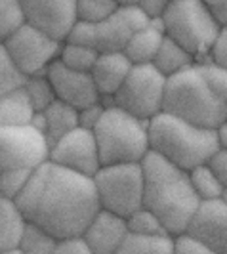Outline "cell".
<instances>
[{
    "label": "cell",
    "mask_w": 227,
    "mask_h": 254,
    "mask_svg": "<svg viewBox=\"0 0 227 254\" xmlns=\"http://www.w3.org/2000/svg\"><path fill=\"white\" fill-rule=\"evenodd\" d=\"M15 204L27 224L48 231L57 241L80 237L100 210L94 180L52 161L33 170Z\"/></svg>",
    "instance_id": "cell-1"
},
{
    "label": "cell",
    "mask_w": 227,
    "mask_h": 254,
    "mask_svg": "<svg viewBox=\"0 0 227 254\" xmlns=\"http://www.w3.org/2000/svg\"><path fill=\"white\" fill-rule=\"evenodd\" d=\"M141 168L143 208L151 210L163 222L170 237L185 233L191 218L201 204L191 186L189 172L151 151L141 161Z\"/></svg>",
    "instance_id": "cell-2"
},
{
    "label": "cell",
    "mask_w": 227,
    "mask_h": 254,
    "mask_svg": "<svg viewBox=\"0 0 227 254\" xmlns=\"http://www.w3.org/2000/svg\"><path fill=\"white\" fill-rule=\"evenodd\" d=\"M149 149L189 172L208 163L218 151V143L214 130L195 127L161 111L149 121Z\"/></svg>",
    "instance_id": "cell-3"
},
{
    "label": "cell",
    "mask_w": 227,
    "mask_h": 254,
    "mask_svg": "<svg viewBox=\"0 0 227 254\" xmlns=\"http://www.w3.org/2000/svg\"><path fill=\"white\" fill-rule=\"evenodd\" d=\"M163 113L214 130L227 119V105L210 90L199 67L193 64L166 78Z\"/></svg>",
    "instance_id": "cell-4"
},
{
    "label": "cell",
    "mask_w": 227,
    "mask_h": 254,
    "mask_svg": "<svg viewBox=\"0 0 227 254\" xmlns=\"http://www.w3.org/2000/svg\"><path fill=\"white\" fill-rule=\"evenodd\" d=\"M98 143L101 166L141 163L149 149V121L136 119L111 105L92 130Z\"/></svg>",
    "instance_id": "cell-5"
},
{
    "label": "cell",
    "mask_w": 227,
    "mask_h": 254,
    "mask_svg": "<svg viewBox=\"0 0 227 254\" xmlns=\"http://www.w3.org/2000/svg\"><path fill=\"white\" fill-rule=\"evenodd\" d=\"M164 35L189 52L195 64L210 60V52L220 37V27L201 0H168L163 15Z\"/></svg>",
    "instance_id": "cell-6"
},
{
    "label": "cell",
    "mask_w": 227,
    "mask_h": 254,
    "mask_svg": "<svg viewBox=\"0 0 227 254\" xmlns=\"http://www.w3.org/2000/svg\"><path fill=\"white\" fill-rule=\"evenodd\" d=\"M92 180L101 210L113 212L126 220L143 206L141 163L101 166Z\"/></svg>",
    "instance_id": "cell-7"
},
{
    "label": "cell",
    "mask_w": 227,
    "mask_h": 254,
    "mask_svg": "<svg viewBox=\"0 0 227 254\" xmlns=\"http://www.w3.org/2000/svg\"><path fill=\"white\" fill-rule=\"evenodd\" d=\"M166 76L153 64L132 65L126 80L113 96V105L141 121H151L163 111Z\"/></svg>",
    "instance_id": "cell-8"
},
{
    "label": "cell",
    "mask_w": 227,
    "mask_h": 254,
    "mask_svg": "<svg viewBox=\"0 0 227 254\" xmlns=\"http://www.w3.org/2000/svg\"><path fill=\"white\" fill-rule=\"evenodd\" d=\"M50 161L44 134L31 125L0 128V170H37Z\"/></svg>",
    "instance_id": "cell-9"
},
{
    "label": "cell",
    "mask_w": 227,
    "mask_h": 254,
    "mask_svg": "<svg viewBox=\"0 0 227 254\" xmlns=\"http://www.w3.org/2000/svg\"><path fill=\"white\" fill-rule=\"evenodd\" d=\"M4 46L23 76L46 73V69L59 58L61 52V42L52 40L27 23L19 27L4 42Z\"/></svg>",
    "instance_id": "cell-10"
},
{
    "label": "cell",
    "mask_w": 227,
    "mask_h": 254,
    "mask_svg": "<svg viewBox=\"0 0 227 254\" xmlns=\"http://www.w3.org/2000/svg\"><path fill=\"white\" fill-rule=\"evenodd\" d=\"M21 10L27 25L61 44L76 23L75 0H23Z\"/></svg>",
    "instance_id": "cell-11"
},
{
    "label": "cell",
    "mask_w": 227,
    "mask_h": 254,
    "mask_svg": "<svg viewBox=\"0 0 227 254\" xmlns=\"http://www.w3.org/2000/svg\"><path fill=\"white\" fill-rule=\"evenodd\" d=\"M50 161L56 165L63 166L67 170H73L76 174L94 178L96 172L101 168L98 143L92 130L75 128L63 136L50 149Z\"/></svg>",
    "instance_id": "cell-12"
},
{
    "label": "cell",
    "mask_w": 227,
    "mask_h": 254,
    "mask_svg": "<svg viewBox=\"0 0 227 254\" xmlns=\"http://www.w3.org/2000/svg\"><path fill=\"white\" fill-rule=\"evenodd\" d=\"M46 76L54 88L56 100L75 107L76 111L100 102V92L96 88L90 73L69 69L59 60H56L46 69Z\"/></svg>",
    "instance_id": "cell-13"
},
{
    "label": "cell",
    "mask_w": 227,
    "mask_h": 254,
    "mask_svg": "<svg viewBox=\"0 0 227 254\" xmlns=\"http://www.w3.org/2000/svg\"><path fill=\"white\" fill-rule=\"evenodd\" d=\"M185 233L222 254L227 247V206L220 199L201 201Z\"/></svg>",
    "instance_id": "cell-14"
},
{
    "label": "cell",
    "mask_w": 227,
    "mask_h": 254,
    "mask_svg": "<svg viewBox=\"0 0 227 254\" xmlns=\"http://www.w3.org/2000/svg\"><path fill=\"white\" fill-rule=\"evenodd\" d=\"M130 235L126 220L107 210H98L80 235L92 254H116Z\"/></svg>",
    "instance_id": "cell-15"
},
{
    "label": "cell",
    "mask_w": 227,
    "mask_h": 254,
    "mask_svg": "<svg viewBox=\"0 0 227 254\" xmlns=\"http://www.w3.org/2000/svg\"><path fill=\"white\" fill-rule=\"evenodd\" d=\"M130 69H132V62L128 60L124 52L100 54L92 71H90V75L94 78V84L100 92V98L113 100V96L122 86V82L126 80Z\"/></svg>",
    "instance_id": "cell-16"
},
{
    "label": "cell",
    "mask_w": 227,
    "mask_h": 254,
    "mask_svg": "<svg viewBox=\"0 0 227 254\" xmlns=\"http://www.w3.org/2000/svg\"><path fill=\"white\" fill-rule=\"evenodd\" d=\"M164 25L161 19H151V25L139 33H134L128 46L124 48L126 58L132 62V65H145L153 64L157 52L161 48L164 40Z\"/></svg>",
    "instance_id": "cell-17"
},
{
    "label": "cell",
    "mask_w": 227,
    "mask_h": 254,
    "mask_svg": "<svg viewBox=\"0 0 227 254\" xmlns=\"http://www.w3.org/2000/svg\"><path fill=\"white\" fill-rule=\"evenodd\" d=\"M40 115H42V121H44L42 134L48 141L50 149L52 145H56L63 136H67L69 132L78 128V111L75 107L59 102V100H56L50 107H46Z\"/></svg>",
    "instance_id": "cell-18"
},
{
    "label": "cell",
    "mask_w": 227,
    "mask_h": 254,
    "mask_svg": "<svg viewBox=\"0 0 227 254\" xmlns=\"http://www.w3.org/2000/svg\"><path fill=\"white\" fill-rule=\"evenodd\" d=\"M130 27L124 19L114 12L105 21L96 25V50L100 54H111V52H124L132 38Z\"/></svg>",
    "instance_id": "cell-19"
},
{
    "label": "cell",
    "mask_w": 227,
    "mask_h": 254,
    "mask_svg": "<svg viewBox=\"0 0 227 254\" xmlns=\"http://www.w3.org/2000/svg\"><path fill=\"white\" fill-rule=\"evenodd\" d=\"M25 218L12 199L0 197V253L15 251L25 231Z\"/></svg>",
    "instance_id": "cell-20"
},
{
    "label": "cell",
    "mask_w": 227,
    "mask_h": 254,
    "mask_svg": "<svg viewBox=\"0 0 227 254\" xmlns=\"http://www.w3.org/2000/svg\"><path fill=\"white\" fill-rule=\"evenodd\" d=\"M35 109L27 98L23 86L0 96V128L31 125Z\"/></svg>",
    "instance_id": "cell-21"
},
{
    "label": "cell",
    "mask_w": 227,
    "mask_h": 254,
    "mask_svg": "<svg viewBox=\"0 0 227 254\" xmlns=\"http://www.w3.org/2000/svg\"><path fill=\"white\" fill-rule=\"evenodd\" d=\"M193 64H195V60H193V56L189 52H185L179 44H176L168 37H164L163 44L157 52L155 60H153V67L166 78L176 75L179 71H183V69H187Z\"/></svg>",
    "instance_id": "cell-22"
},
{
    "label": "cell",
    "mask_w": 227,
    "mask_h": 254,
    "mask_svg": "<svg viewBox=\"0 0 227 254\" xmlns=\"http://www.w3.org/2000/svg\"><path fill=\"white\" fill-rule=\"evenodd\" d=\"M116 254H174V237H138L128 235Z\"/></svg>",
    "instance_id": "cell-23"
},
{
    "label": "cell",
    "mask_w": 227,
    "mask_h": 254,
    "mask_svg": "<svg viewBox=\"0 0 227 254\" xmlns=\"http://www.w3.org/2000/svg\"><path fill=\"white\" fill-rule=\"evenodd\" d=\"M23 90H25L27 98L33 105L35 113H42L46 107H50L52 103L56 102V94H54V88H52L46 73L25 76Z\"/></svg>",
    "instance_id": "cell-24"
},
{
    "label": "cell",
    "mask_w": 227,
    "mask_h": 254,
    "mask_svg": "<svg viewBox=\"0 0 227 254\" xmlns=\"http://www.w3.org/2000/svg\"><path fill=\"white\" fill-rule=\"evenodd\" d=\"M189 180L199 201H214L222 197L224 188L214 176V172L208 168V165H201L189 170Z\"/></svg>",
    "instance_id": "cell-25"
},
{
    "label": "cell",
    "mask_w": 227,
    "mask_h": 254,
    "mask_svg": "<svg viewBox=\"0 0 227 254\" xmlns=\"http://www.w3.org/2000/svg\"><path fill=\"white\" fill-rule=\"evenodd\" d=\"M56 245H57V239L48 231L37 228L33 224H27L21 241L17 245V251L21 254H52Z\"/></svg>",
    "instance_id": "cell-26"
},
{
    "label": "cell",
    "mask_w": 227,
    "mask_h": 254,
    "mask_svg": "<svg viewBox=\"0 0 227 254\" xmlns=\"http://www.w3.org/2000/svg\"><path fill=\"white\" fill-rule=\"evenodd\" d=\"M126 226L130 235H138V237H163L168 235L164 229L163 222L153 214L147 208H139L132 216L126 218Z\"/></svg>",
    "instance_id": "cell-27"
},
{
    "label": "cell",
    "mask_w": 227,
    "mask_h": 254,
    "mask_svg": "<svg viewBox=\"0 0 227 254\" xmlns=\"http://www.w3.org/2000/svg\"><path fill=\"white\" fill-rule=\"evenodd\" d=\"M100 52L94 48H84V46H75V44H61V52H59V62L75 71H82V73H90L92 67L96 64Z\"/></svg>",
    "instance_id": "cell-28"
},
{
    "label": "cell",
    "mask_w": 227,
    "mask_h": 254,
    "mask_svg": "<svg viewBox=\"0 0 227 254\" xmlns=\"http://www.w3.org/2000/svg\"><path fill=\"white\" fill-rule=\"evenodd\" d=\"M75 4L76 19L94 23V25L105 21L118 8V2H114V0H75Z\"/></svg>",
    "instance_id": "cell-29"
},
{
    "label": "cell",
    "mask_w": 227,
    "mask_h": 254,
    "mask_svg": "<svg viewBox=\"0 0 227 254\" xmlns=\"http://www.w3.org/2000/svg\"><path fill=\"white\" fill-rule=\"evenodd\" d=\"M23 10L19 0H0V44H4L23 25Z\"/></svg>",
    "instance_id": "cell-30"
},
{
    "label": "cell",
    "mask_w": 227,
    "mask_h": 254,
    "mask_svg": "<svg viewBox=\"0 0 227 254\" xmlns=\"http://www.w3.org/2000/svg\"><path fill=\"white\" fill-rule=\"evenodd\" d=\"M25 82V76L15 67L13 60L6 50L4 44H0V96L13 90L21 88Z\"/></svg>",
    "instance_id": "cell-31"
},
{
    "label": "cell",
    "mask_w": 227,
    "mask_h": 254,
    "mask_svg": "<svg viewBox=\"0 0 227 254\" xmlns=\"http://www.w3.org/2000/svg\"><path fill=\"white\" fill-rule=\"evenodd\" d=\"M199 67L201 75L204 76L206 84L210 86V90L216 96L227 105V69L222 65L214 64L212 60H204L201 64H195Z\"/></svg>",
    "instance_id": "cell-32"
},
{
    "label": "cell",
    "mask_w": 227,
    "mask_h": 254,
    "mask_svg": "<svg viewBox=\"0 0 227 254\" xmlns=\"http://www.w3.org/2000/svg\"><path fill=\"white\" fill-rule=\"evenodd\" d=\"M33 170H0V197L15 201L29 184Z\"/></svg>",
    "instance_id": "cell-33"
},
{
    "label": "cell",
    "mask_w": 227,
    "mask_h": 254,
    "mask_svg": "<svg viewBox=\"0 0 227 254\" xmlns=\"http://www.w3.org/2000/svg\"><path fill=\"white\" fill-rule=\"evenodd\" d=\"M116 13L124 19V23L130 27L132 33H139L151 25V17L141 10L138 2H118Z\"/></svg>",
    "instance_id": "cell-34"
},
{
    "label": "cell",
    "mask_w": 227,
    "mask_h": 254,
    "mask_svg": "<svg viewBox=\"0 0 227 254\" xmlns=\"http://www.w3.org/2000/svg\"><path fill=\"white\" fill-rule=\"evenodd\" d=\"M67 44H75V46H84V48H94L96 50V25L86 23V21H78L73 25L69 37L65 40Z\"/></svg>",
    "instance_id": "cell-35"
},
{
    "label": "cell",
    "mask_w": 227,
    "mask_h": 254,
    "mask_svg": "<svg viewBox=\"0 0 227 254\" xmlns=\"http://www.w3.org/2000/svg\"><path fill=\"white\" fill-rule=\"evenodd\" d=\"M174 254H220L214 249L206 247L204 243L193 239L187 233L174 237Z\"/></svg>",
    "instance_id": "cell-36"
},
{
    "label": "cell",
    "mask_w": 227,
    "mask_h": 254,
    "mask_svg": "<svg viewBox=\"0 0 227 254\" xmlns=\"http://www.w3.org/2000/svg\"><path fill=\"white\" fill-rule=\"evenodd\" d=\"M105 109L107 107L103 105L101 100L88 105V107H84V109H78V127L84 128V130H94L98 127V123H100L101 115H103Z\"/></svg>",
    "instance_id": "cell-37"
},
{
    "label": "cell",
    "mask_w": 227,
    "mask_h": 254,
    "mask_svg": "<svg viewBox=\"0 0 227 254\" xmlns=\"http://www.w3.org/2000/svg\"><path fill=\"white\" fill-rule=\"evenodd\" d=\"M208 168L214 172L222 188H227V149H218V151L208 159Z\"/></svg>",
    "instance_id": "cell-38"
},
{
    "label": "cell",
    "mask_w": 227,
    "mask_h": 254,
    "mask_svg": "<svg viewBox=\"0 0 227 254\" xmlns=\"http://www.w3.org/2000/svg\"><path fill=\"white\" fill-rule=\"evenodd\" d=\"M52 254H92L86 247V243L82 241V237H69L57 241L56 249Z\"/></svg>",
    "instance_id": "cell-39"
},
{
    "label": "cell",
    "mask_w": 227,
    "mask_h": 254,
    "mask_svg": "<svg viewBox=\"0 0 227 254\" xmlns=\"http://www.w3.org/2000/svg\"><path fill=\"white\" fill-rule=\"evenodd\" d=\"M210 60L227 69V27L220 31V37H218L214 48L210 52Z\"/></svg>",
    "instance_id": "cell-40"
},
{
    "label": "cell",
    "mask_w": 227,
    "mask_h": 254,
    "mask_svg": "<svg viewBox=\"0 0 227 254\" xmlns=\"http://www.w3.org/2000/svg\"><path fill=\"white\" fill-rule=\"evenodd\" d=\"M208 12L212 13L214 21L220 29L227 27V0H216V2H206Z\"/></svg>",
    "instance_id": "cell-41"
},
{
    "label": "cell",
    "mask_w": 227,
    "mask_h": 254,
    "mask_svg": "<svg viewBox=\"0 0 227 254\" xmlns=\"http://www.w3.org/2000/svg\"><path fill=\"white\" fill-rule=\"evenodd\" d=\"M141 6V10L147 13L151 19H161L166 12V6H168V0H141L138 2Z\"/></svg>",
    "instance_id": "cell-42"
},
{
    "label": "cell",
    "mask_w": 227,
    "mask_h": 254,
    "mask_svg": "<svg viewBox=\"0 0 227 254\" xmlns=\"http://www.w3.org/2000/svg\"><path fill=\"white\" fill-rule=\"evenodd\" d=\"M214 136L218 149H227V121H224L222 125H218L214 128Z\"/></svg>",
    "instance_id": "cell-43"
},
{
    "label": "cell",
    "mask_w": 227,
    "mask_h": 254,
    "mask_svg": "<svg viewBox=\"0 0 227 254\" xmlns=\"http://www.w3.org/2000/svg\"><path fill=\"white\" fill-rule=\"evenodd\" d=\"M220 201H222V203L227 206V188H224V191H222V197H220Z\"/></svg>",
    "instance_id": "cell-44"
},
{
    "label": "cell",
    "mask_w": 227,
    "mask_h": 254,
    "mask_svg": "<svg viewBox=\"0 0 227 254\" xmlns=\"http://www.w3.org/2000/svg\"><path fill=\"white\" fill-rule=\"evenodd\" d=\"M0 254H21V253L15 249V251H6V253H0Z\"/></svg>",
    "instance_id": "cell-45"
},
{
    "label": "cell",
    "mask_w": 227,
    "mask_h": 254,
    "mask_svg": "<svg viewBox=\"0 0 227 254\" xmlns=\"http://www.w3.org/2000/svg\"><path fill=\"white\" fill-rule=\"evenodd\" d=\"M222 254H227V247L224 249V251H222Z\"/></svg>",
    "instance_id": "cell-46"
},
{
    "label": "cell",
    "mask_w": 227,
    "mask_h": 254,
    "mask_svg": "<svg viewBox=\"0 0 227 254\" xmlns=\"http://www.w3.org/2000/svg\"><path fill=\"white\" fill-rule=\"evenodd\" d=\"M226 121H227V119H226Z\"/></svg>",
    "instance_id": "cell-47"
}]
</instances>
